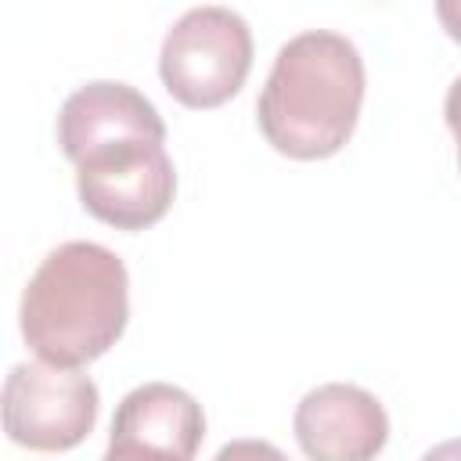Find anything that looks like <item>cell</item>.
<instances>
[{"label": "cell", "mask_w": 461, "mask_h": 461, "mask_svg": "<svg viewBox=\"0 0 461 461\" xmlns=\"http://www.w3.org/2000/svg\"><path fill=\"white\" fill-rule=\"evenodd\" d=\"M364 58L335 29H303L274 54L256 101L267 144L288 158H328L357 130L364 104Z\"/></svg>", "instance_id": "6da1fadb"}, {"label": "cell", "mask_w": 461, "mask_h": 461, "mask_svg": "<svg viewBox=\"0 0 461 461\" xmlns=\"http://www.w3.org/2000/svg\"><path fill=\"white\" fill-rule=\"evenodd\" d=\"M130 274L101 241L50 249L22 292V339L58 367H83L108 353L126 331Z\"/></svg>", "instance_id": "7a4b0ae2"}, {"label": "cell", "mask_w": 461, "mask_h": 461, "mask_svg": "<svg viewBox=\"0 0 461 461\" xmlns=\"http://www.w3.org/2000/svg\"><path fill=\"white\" fill-rule=\"evenodd\" d=\"M252 68V29L223 4L184 11L162 36L158 76L187 108H216L230 101Z\"/></svg>", "instance_id": "3957f363"}, {"label": "cell", "mask_w": 461, "mask_h": 461, "mask_svg": "<svg viewBox=\"0 0 461 461\" xmlns=\"http://www.w3.org/2000/svg\"><path fill=\"white\" fill-rule=\"evenodd\" d=\"M76 191L83 209L115 230L158 223L176 194V169L166 140L130 137L90 151L76 162Z\"/></svg>", "instance_id": "277c9868"}, {"label": "cell", "mask_w": 461, "mask_h": 461, "mask_svg": "<svg viewBox=\"0 0 461 461\" xmlns=\"http://www.w3.org/2000/svg\"><path fill=\"white\" fill-rule=\"evenodd\" d=\"M4 432L29 450L61 454L79 447L97 421L101 393L90 375L47 360L14 364L4 378Z\"/></svg>", "instance_id": "5b68a950"}, {"label": "cell", "mask_w": 461, "mask_h": 461, "mask_svg": "<svg viewBox=\"0 0 461 461\" xmlns=\"http://www.w3.org/2000/svg\"><path fill=\"white\" fill-rule=\"evenodd\" d=\"M292 429L310 461H375L389 439V414L375 393L324 382L295 403Z\"/></svg>", "instance_id": "8992f818"}, {"label": "cell", "mask_w": 461, "mask_h": 461, "mask_svg": "<svg viewBox=\"0 0 461 461\" xmlns=\"http://www.w3.org/2000/svg\"><path fill=\"white\" fill-rule=\"evenodd\" d=\"M130 137L166 140V122L158 108L130 83L119 79L83 83L65 97L58 112V144L68 162H83L90 151Z\"/></svg>", "instance_id": "52a82bcc"}, {"label": "cell", "mask_w": 461, "mask_h": 461, "mask_svg": "<svg viewBox=\"0 0 461 461\" xmlns=\"http://www.w3.org/2000/svg\"><path fill=\"white\" fill-rule=\"evenodd\" d=\"M202 436H205V414L187 389L173 382H144L119 400L108 439H126L194 461Z\"/></svg>", "instance_id": "ba28073f"}, {"label": "cell", "mask_w": 461, "mask_h": 461, "mask_svg": "<svg viewBox=\"0 0 461 461\" xmlns=\"http://www.w3.org/2000/svg\"><path fill=\"white\" fill-rule=\"evenodd\" d=\"M212 461H288V457L281 454V447L267 439H230L216 450Z\"/></svg>", "instance_id": "9c48e42d"}, {"label": "cell", "mask_w": 461, "mask_h": 461, "mask_svg": "<svg viewBox=\"0 0 461 461\" xmlns=\"http://www.w3.org/2000/svg\"><path fill=\"white\" fill-rule=\"evenodd\" d=\"M101 461H184V457L166 454V450H151L140 443H126V439H108V450Z\"/></svg>", "instance_id": "30bf717a"}, {"label": "cell", "mask_w": 461, "mask_h": 461, "mask_svg": "<svg viewBox=\"0 0 461 461\" xmlns=\"http://www.w3.org/2000/svg\"><path fill=\"white\" fill-rule=\"evenodd\" d=\"M443 115H447V126L450 133L457 137V166H461V76L450 83L447 90V101H443Z\"/></svg>", "instance_id": "8fae6325"}, {"label": "cell", "mask_w": 461, "mask_h": 461, "mask_svg": "<svg viewBox=\"0 0 461 461\" xmlns=\"http://www.w3.org/2000/svg\"><path fill=\"white\" fill-rule=\"evenodd\" d=\"M436 14H439L443 29L461 43V0H439L436 4Z\"/></svg>", "instance_id": "7c38bea8"}, {"label": "cell", "mask_w": 461, "mask_h": 461, "mask_svg": "<svg viewBox=\"0 0 461 461\" xmlns=\"http://www.w3.org/2000/svg\"><path fill=\"white\" fill-rule=\"evenodd\" d=\"M421 461H461V436L436 443L432 450H425V454H421Z\"/></svg>", "instance_id": "4fadbf2b"}]
</instances>
